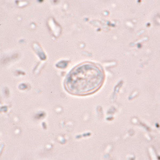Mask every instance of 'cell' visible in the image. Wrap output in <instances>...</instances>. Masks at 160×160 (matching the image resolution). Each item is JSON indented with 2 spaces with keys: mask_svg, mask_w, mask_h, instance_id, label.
Instances as JSON below:
<instances>
[{
  "mask_svg": "<svg viewBox=\"0 0 160 160\" xmlns=\"http://www.w3.org/2000/svg\"><path fill=\"white\" fill-rule=\"evenodd\" d=\"M104 71L97 64L84 62L74 68L66 78L64 86L71 94L86 96L95 92L104 82Z\"/></svg>",
  "mask_w": 160,
  "mask_h": 160,
  "instance_id": "1",
  "label": "cell"
}]
</instances>
